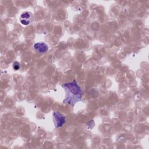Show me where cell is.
Wrapping results in <instances>:
<instances>
[{"label":"cell","mask_w":149,"mask_h":149,"mask_svg":"<svg viewBox=\"0 0 149 149\" xmlns=\"http://www.w3.org/2000/svg\"><path fill=\"white\" fill-rule=\"evenodd\" d=\"M62 87L65 94L63 101L64 104L73 107L77 102L81 101L83 91L75 80L62 84Z\"/></svg>","instance_id":"cell-1"},{"label":"cell","mask_w":149,"mask_h":149,"mask_svg":"<svg viewBox=\"0 0 149 149\" xmlns=\"http://www.w3.org/2000/svg\"><path fill=\"white\" fill-rule=\"evenodd\" d=\"M33 14L29 11L23 12L19 17L20 22L24 26H28L31 24L34 21Z\"/></svg>","instance_id":"cell-2"},{"label":"cell","mask_w":149,"mask_h":149,"mask_svg":"<svg viewBox=\"0 0 149 149\" xmlns=\"http://www.w3.org/2000/svg\"><path fill=\"white\" fill-rule=\"evenodd\" d=\"M53 120L56 127H61L65 122V117L58 111H55L52 113Z\"/></svg>","instance_id":"cell-3"},{"label":"cell","mask_w":149,"mask_h":149,"mask_svg":"<svg viewBox=\"0 0 149 149\" xmlns=\"http://www.w3.org/2000/svg\"><path fill=\"white\" fill-rule=\"evenodd\" d=\"M48 45L44 42H39L34 44V48L38 53L43 54L48 50Z\"/></svg>","instance_id":"cell-4"},{"label":"cell","mask_w":149,"mask_h":149,"mask_svg":"<svg viewBox=\"0 0 149 149\" xmlns=\"http://www.w3.org/2000/svg\"><path fill=\"white\" fill-rule=\"evenodd\" d=\"M12 68H13V69L14 70H19V69H20V63H19L18 62H17V61L13 63Z\"/></svg>","instance_id":"cell-5"}]
</instances>
